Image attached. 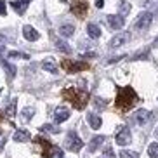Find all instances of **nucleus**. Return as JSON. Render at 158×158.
<instances>
[{
	"instance_id": "1",
	"label": "nucleus",
	"mask_w": 158,
	"mask_h": 158,
	"mask_svg": "<svg viewBox=\"0 0 158 158\" xmlns=\"http://www.w3.org/2000/svg\"><path fill=\"white\" fill-rule=\"evenodd\" d=\"M137 101V94L134 92L132 87H118V94H116L115 106L120 111H129L134 106V102Z\"/></svg>"
},
{
	"instance_id": "2",
	"label": "nucleus",
	"mask_w": 158,
	"mask_h": 158,
	"mask_svg": "<svg viewBox=\"0 0 158 158\" xmlns=\"http://www.w3.org/2000/svg\"><path fill=\"white\" fill-rule=\"evenodd\" d=\"M63 98L66 101H70L77 110H84L89 102V94L85 90H78V89H75V87L64 89L63 90Z\"/></svg>"
},
{
	"instance_id": "3",
	"label": "nucleus",
	"mask_w": 158,
	"mask_h": 158,
	"mask_svg": "<svg viewBox=\"0 0 158 158\" xmlns=\"http://www.w3.org/2000/svg\"><path fill=\"white\" fill-rule=\"evenodd\" d=\"M61 66L64 68L68 73H77V71H85L90 68L89 63H84V61H70V59H64L61 63Z\"/></svg>"
},
{
	"instance_id": "4",
	"label": "nucleus",
	"mask_w": 158,
	"mask_h": 158,
	"mask_svg": "<svg viewBox=\"0 0 158 158\" xmlns=\"http://www.w3.org/2000/svg\"><path fill=\"white\" fill-rule=\"evenodd\" d=\"M130 130H129V127H125V125H120L118 127V130H116V135H115V141H116V144H120V146H125V144H129L130 143Z\"/></svg>"
},
{
	"instance_id": "5",
	"label": "nucleus",
	"mask_w": 158,
	"mask_h": 158,
	"mask_svg": "<svg viewBox=\"0 0 158 158\" xmlns=\"http://www.w3.org/2000/svg\"><path fill=\"white\" fill-rule=\"evenodd\" d=\"M151 21H153V14L151 12H141L139 18L135 19V30H146L149 28V24H151Z\"/></svg>"
},
{
	"instance_id": "6",
	"label": "nucleus",
	"mask_w": 158,
	"mask_h": 158,
	"mask_svg": "<svg viewBox=\"0 0 158 158\" xmlns=\"http://www.w3.org/2000/svg\"><path fill=\"white\" fill-rule=\"evenodd\" d=\"M82 148H84V141L80 139V137H77V135L71 132L70 137H68V149H70V151H75V153H78Z\"/></svg>"
},
{
	"instance_id": "7",
	"label": "nucleus",
	"mask_w": 158,
	"mask_h": 158,
	"mask_svg": "<svg viewBox=\"0 0 158 158\" xmlns=\"http://www.w3.org/2000/svg\"><path fill=\"white\" fill-rule=\"evenodd\" d=\"M108 24H110V26H111L113 30H120L122 26H123V24H125V21H123V18H122L120 14H110L108 16Z\"/></svg>"
},
{
	"instance_id": "8",
	"label": "nucleus",
	"mask_w": 158,
	"mask_h": 158,
	"mask_svg": "<svg viewBox=\"0 0 158 158\" xmlns=\"http://www.w3.org/2000/svg\"><path fill=\"white\" fill-rule=\"evenodd\" d=\"M130 40V33H118V35H115V37L111 38V42H110V45L111 47H120L123 45L125 42H129Z\"/></svg>"
},
{
	"instance_id": "9",
	"label": "nucleus",
	"mask_w": 158,
	"mask_h": 158,
	"mask_svg": "<svg viewBox=\"0 0 158 158\" xmlns=\"http://www.w3.org/2000/svg\"><path fill=\"white\" fill-rule=\"evenodd\" d=\"M23 35L26 40H30V42H35V40H38V31L33 26H30V24H24L23 26Z\"/></svg>"
},
{
	"instance_id": "10",
	"label": "nucleus",
	"mask_w": 158,
	"mask_h": 158,
	"mask_svg": "<svg viewBox=\"0 0 158 158\" xmlns=\"http://www.w3.org/2000/svg\"><path fill=\"white\" fill-rule=\"evenodd\" d=\"M87 9H89L87 2H77V4L71 5V10H73V14H77L78 18H84V16L87 14Z\"/></svg>"
},
{
	"instance_id": "11",
	"label": "nucleus",
	"mask_w": 158,
	"mask_h": 158,
	"mask_svg": "<svg viewBox=\"0 0 158 158\" xmlns=\"http://www.w3.org/2000/svg\"><path fill=\"white\" fill-rule=\"evenodd\" d=\"M14 141L16 143H28V141H31V135H30V132L28 130H16L14 132Z\"/></svg>"
},
{
	"instance_id": "12",
	"label": "nucleus",
	"mask_w": 158,
	"mask_h": 158,
	"mask_svg": "<svg viewBox=\"0 0 158 158\" xmlns=\"http://www.w3.org/2000/svg\"><path fill=\"white\" fill-rule=\"evenodd\" d=\"M87 120H89V125H90V129H94V130L101 129V125H102L101 116L94 115V113H89V115H87Z\"/></svg>"
},
{
	"instance_id": "13",
	"label": "nucleus",
	"mask_w": 158,
	"mask_h": 158,
	"mask_svg": "<svg viewBox=\"0 0 158 158\" xmlns=\"http://www.w3.org/2000/svg\"><path fill=\"white\" fill-rule=\"evenodd\" d=\"M54 118H56L57 123L68 120V118H70V110H68V108H57L56 113H54Z\"/></svg>"
},
{
	"instance_id": "14",
	"label": "nucleus",
	"mask_w": 158,
	"mask_h": 158,
	"mask_svg": "<svg viewBox=\"0 0 158 158\" xmlns=\"http://www.w3.org/2000/svg\"><path fill=\"white\" fill-rule=\"evenodd\" d=\"M42 68L45 71H51V73H57V64L52 57H47V59L42 61Z\"/></svg>"
},
{
	"instance_id": "15",
	"label": "nucleus",
	"mask_w": 158,
	"mask_h": 158,
	"mask_svg": "<svg viewBox=\"0 0 158 158\" xmlns=\"http://www.w3.org/2000/svg\"><path fill=\"white\" fill-rule=\"evenodd\" d=\"M102 143H104V135H96V137L89 143V151H90V153H94L96 149H99V146H101Z\"/></svg>"
},
{
	"instance_id": "16",
	"label": "nucleus",
	"mask_w": 158,
	"mask_h": 158,
	"mask_svg": "<svg viewBox=\"0 0 158 158\" xmlns=\"http://www.w3.org/2000/svg\"><path fill=\"white\" fill-rule=\"evenodd\" d=\"M149 118H151V111H148V110H139V111L135 113V120H137V123H146Z\"/></svg>"
},
{
	"instance_id": "17",
	"label": "nucleus",
	"mask_w": 158,
	"mask_h": 158,
	"mask_svg": "<svg viewBox=\"0 0 158 158\" xmlns=\"http://www.w3.org/2000/svg\"><path fill=\"white\" fill-rule=\"evenodd\" d=\"M44 156H45V158H63V156H64V153H63V149H59L57 146H51V149H49Z\"/></svg>"
},
{
	"instance_id": "18",
	"label": "nucleus",
	"mask_w": 158,
	"mask_h": 158,
	"mask_svg": "<svg viewBox=\"0 0 158 158\" xmlns=\"http://www.w3.org/2000/svg\"><path fill=\"white\" fill-rule=\"evenodd\" d=\"M87 33L90 38H99L101 37V28H99L98 24L90 23V24H87Z\"/></svg>"
},
{
	"instance_id": "19",
	"label": "nucleus",
	"mask_w": 158,
	"mask_h": 158,
	"mask_svg": "<svg viewBox=\"0 0 158 158\" xmlns=\"http://www.w3.org/2000/svg\"><path fill=\"white\" fill-rule=\"evenodd\" d=\"M10 5L18 10L19 14H23L24 10H26V7H28V2H24V0H14V2H10Z\"/></svg>"
},
{
	"instance_id": "20",
	"label": "nucleus",
	"mask_w": 158,
	"mask_h": 158,
	"mask_svg": "<svg viewBox=\"0 0 158 158\" xmlns=\"http://www.w3.org/2000/svg\"><path fill=\"white\" fill-rule=\"evenodd\" d=\"M0 64L5 68V71L9 73V78H14V75H16V66L14 64H10V63H7L5 59H0Z\"/></svg>"
},
{
	"instance_id": "21",
	"label": "nucleus",
	"mask_w": 158,
	"mask_h": 158,
	"mask_svg": "<svg viewBox=\"0 0 158 158\" xmlns=\"http://www.w3.org/2000/svg\"><path fill=\"white\" fill-rule=\"evenodd\" d=\"M59 33L63 35V37H71V35L75 33V26L73 24H63V26L59 28Z\"/></svg>"
},
{
	"instance_id": "22",
	"label": "nucleus",
	"mask_w": 158,
	"mask_h": 158,
	"mask_svg": "<svg viewBox=\"0 0 158 158\" xmlns=\"http://www.w3.org/2000/svg\"><path fill=\"white\" fill-rule=\"evenodd\" d=\"M118 7H120V16H122V18H123V16H127L130 12V9H132V7H130V4H129V2H125V0H120Z\"/></svg>"
},
{
	"instance_id": "23",
	"label": "nucleus",
	"mask_w": 158,
	"mask_h": 158,
	"mask_svg": "<svg viewBox=\"0 0 158 158\" xmlns=\"http://www.w3.org/2000/svg\"><path fill=\"white\" fill-rule=\"evenodd\" d=\"M16 104H18V101H16V99H12V101H10V104L7 106V110H5V115L9 116V118H12V116L16 115Z\"/></svg>"
},
{
	"instance_id": "24",
	"label": "nucleus",
	"mask_w": 158,
	"mask_h": 158,
	"mask_svg": "<svg viewBox=\"0 0 158 158\" xmlns=\"http://www.w3.org/2000/svg\"><path fill=\"white\" fill-rule=\"evenodd\" d=\"M35 115V110L33 108H24L23 111H21V116H23V122H30V118Z\"/></svg>"
},
{
	"instance_id": "25",
	"label": "nucleus",
	"mask_w": 158,
	"mask_h": 158,
	"mask_svg": "<svg viewBox=\"0 0 158 158\" xmlns=\"http://www.w3.org/2000/svg\"><path fill=\"white\" fill-rule=\"evenodd\" d=\"M148 155L151 158H158V143H151L148 148Z\"/></svg>"
},
{
	"instance_id": "26",
	"label": "nucleus",
	"mask_w": 158,
	"mask_h": 158,
	"mask_svg": "<svg viewBox=\"0 0 158 158\" xmlns=\"http://www.w3.org/2000/svg\"><path fill=\"white\" fill-rule=\"evenodd\" d=\"M40 129H42V130H47V132H52V134H59V132H61L59 127L52 125V123H45V125H42Z\"/></svg>"
},
{
	"instance_id": "27",
	"label": "nucleus",
	"mask_w": 158,
	"mask_h": 158,
	"mask_svg": "<svg viewBox=\"0 0 158 158\" xmlns=\"http://www.w3.org/2000/svg\"><path fill=\"white\" fill-rule=\"evenodd\" d=\"M120 158H139V155L135 151H127V149H122L120 151Z\"/></svg>"
},
{
	"instance_id": "28",
	"label": "nucleus",
	"mask_w": 158,
	"mask_h": 158,
	"mask_svg": "<svg viewBox=\"0 0 158 158\" xmlns=\"http://www.w3.org/2000/svg\"><path fill=\"white\" fill-rule=\"evenodd\" d=\"M56 45H57V49H59L61 52H64V54H70V52H71V49L66 45V42H61V40H57Z\"/></svg>"
},
{
	"instance_id": "29",
	"label": "nucleus",
	"mask_w": 158,
	"mask_h": 158,
	"mask_svg": "<svg viewBox=\"0 0 158 158\" xmlns=\"http://www.w3.org/2000/svg\"><path fill=\"white\" fill-rule=\"evenodd\" d=\"M7 56L9 57H23V59H30V56L28 54H24V52H9V54H7Z\"/></svg>"
},
{
	"instance_id": "30",
	"label": "nucleus",
	"mask_w": 158,
	"mask_h": 158,
	"mask_svg": "<svg viewBox=\"0 0 158 158\" xmlns=\"http://www.w3.org/2000/svg\"><path fill=\"white\" fill-rule=\"evenodd\" d=\"M104 158H116L111 148H106V149H104Z\"/></svg>"
},
{
	"instance_id": "31",
	"label": "nucleus",
	"mask_w": 158,
	"mask_h": 158,
	"mask_svg": "<svg viewBox=\"0 0 158 158\" xmlns=\"http://www.w3.org/2000/svg\"><path fill=\"white\" fill-rule=\"evenodd\" d=\"M5 12H7V10H5V2L0 0V16H5Z\"/></svg>"
},
{
	"instance_id": "32",
	"label": "nucleus",
	"mask_w": 158,
	"mask_h": 158,
	"mask_svg": "<svg viewBox=\"0 0 158 158\" xmlns=\"http://www.w3.org/2000/svg\"><path fill=\"white\" fill-rule=\"evenodd\" d=\"M102 5H104V0H96V7L98 9H101Z\"/></svg>"
},
{
	"instance_id": "33",
	"label": "nucleus",
	"mask_w": 158,
	"mask_h": 158,
	"mask_svg": "<svg viewBox=\"0 0 158 158\" xmlns=\"http://www.w3.org/2000/svg\"><path fill=\"white\" fill-rule=\"evenodd\" d=\"M4 40H5V37L4 35H0V42H4Z\"/></svg>"
},
{
	"instance_id": "34",
	"label": "nucleus",
	"mask_w": 158,
	"mask_h": 158,
	"mask_svg": "<svg viewBox=\"0 0 158 158\" xmlns=\"http://www.w3.org/2000/svg\"><path fill=\"white\" fill-rule=\"evenodd\" d=\"M155 134H156V135H158V127H156V130H155Z\"/></svg>"
},
{
	"instance_id": "35",
	"label": "nucleus",
	"mask_w": 158,
	"mask_h": 158,
	"mask_svg": "<svg viewBox=\"0 0 158 158\" xmlns=\"http://www.w3.org/2000/svg\"><path fill=\"white\" fill-rule=\"evenodd\" d=\"M24 2H30V0H24Z\"/></svg>"
}]
</instances>
